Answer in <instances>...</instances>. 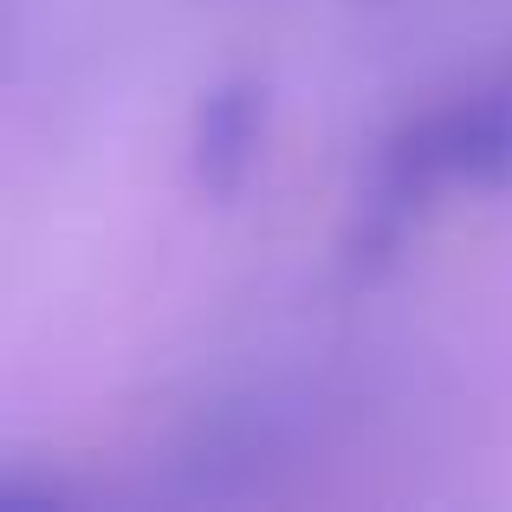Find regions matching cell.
I'll return each instance as SVG.
<instances>
[{"label": "cell", "instance_id": "1", "mask_svg": "<svg viewBox=\"0 0 512 512\" xmlns=\"http://www.w3.org/2000/svg\"><path fill=\"white\" fill-rule=\"evenodd\" d=\"M253 137H260V91L253 85H221L208 104H201V124H195V169L214 195L240 188L253 156Z\"/></svg>", "mask_w": 512, "mask_h": 512}]
</instances>
